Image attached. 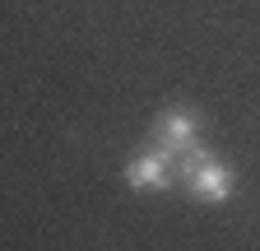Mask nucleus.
Returning <instances> with one entry per match:
<instances>
[{"label":"nucleus","instance_id":"f03ea898","mask_svg":"<svg viewBox=\"0 0 260 251\" xmlns=\"http://www.w3.org/2000/svg\"><path fill=\"white\" fill-rule=\"evenodd\" d=\"M153 140H158V149H168L172 159H177V153H186V149L195 144V116L181 112V107L162 112V116L153 121Z\"/></svg>","mask_w":260,"mask_h":251},{"label":"nucleus","instance_id":"7ed1b4c3","mask_svg":"<svg viewBox=\"0 0 260 251\" xmlns=\"http://www.w3.org/2000/svg\"><path fill=\"white\" fill-rule=\"evenodd\" d=\"M172 168H177L172 153L168 149H153V153H140V159L125 163V181L130 186H168L172 181Z\"/></svg>","mask_w":260,"mask_h":251},{"label":"nucleus","instance_id":"f257e3e1","mask_svg":"<svg viewBox=\"0 0 260 251\" xmlns=\"http://www.w3.org/2000/svg\"><path fill=\"white\" fill-rule=\"evenodd\" d=\"M177 168H181V177L190 186V196L205 200V205H218V200H228V191H233V172L200 144H190L186 153H177Z\"/></svg>","mask_w":260,"mask_h":251}]
</instances>
